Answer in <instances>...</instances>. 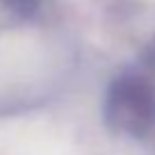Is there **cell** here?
I'll list each match as a JSON object with an SVG mask.
<instances>
[{
    "mask_svg": "<svg viewBox=\"0 0 155 155\" xmlns=\"http://www.w3.org/2000/svg\"><path fill=\"white\" fill-rule=\"evenodd\" d=\"M105 121L121 135L137 139L150 135L155 130V84L135 73L116 78L105 96Z\"/></svg>",
    "mask_w": 155,
    "mask_h": 155,
    "instance_id": "obj_1",
    "label": "cell"
},
{
    "mask_svg": "<svg viewBox=\"0 0 155 155\" xmlns=\"http://www.w3.org/2000/svg\"><path fill=\"white\" fill-rule=\"evenodd\" d=\"M21 2H28V5H32V2H37V0H21Z\"/></svg>",
    "mask_w": 155,
    "mask_h": 155,
    "instance_id": "obj_2",
    "label": "cell"
}]
</instances>
